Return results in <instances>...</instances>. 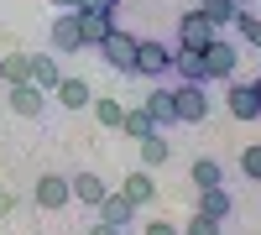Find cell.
<instances>
[{
    "label": "cell",
    "mask_w": 261,
    "mask_h": 235,
    "mask_svg": "<svg viewBox=\"0 0 261 235\" xmlns=\"http://www.w3.org/2000/svg\"><path fill=\"white\" fill-rule=\"evenodd\" d=\"M172 73V47H162V42H136V58H130V79H162Z\"/></svg>",
    "instance_id": "cell-1"
},
{
    "label": "cell",
    "mask_w": 261,
    "mask_h": 235,
    "mask_svg": "<svg viewBox=\"0 0 261 235\" xmlns=\"http://www.w3.org/2000/svg\"><path fill=\"white\" fill-rule=\"evenodd\" d=\"M136 42L141 37H130V32H120V27H110L105 32V42H99V63L105 68H115V73H130V58H136Z\"/></svg>",
    "instance_id": "cell-2"
},
{
    "label": "cell",
    "mask_w": 261,
    "mask_h": 235,
    "mask_svg": "<svg viewBox=\"0 0 261 235\" xmlns=\"http://www.w3.org/2000/svg\"><path fill=\"white\" fill-rule=\"evenodd\" d=\"M214 37H220V27H214V21H209L199 6H193V11L178 21V47H183V53H204Z\"/></svg>",
    "instance_id": "cell-3"
},
{
    "label": "cell",
    "mask_w": 261,
    "mask_h": 235,
    "mask_svg": "<svg viewBox=\"0 0 261 235\" xmlns=\"http://www.w3.org/2000/svg\"><path fill=\"white\" fill-rule=\"evenodd\" d=\"M6 105H11V115H21V120H37L42 110H47V89H37L32 79L6 84Z\"/></svg>",
    "instance_id": "cell-4"
},
{
    "label": "cell",
    "mask_w": 261,
    "mask_h": 235,
    "mask_svg": "<svg viewBox=\"0 0 261 235\" xmlns=\"http://www.w3.org/2000/svg\"><path fill=\"white\" fill-rule=\"evenodd\" d=\"M68 199H73V188H68V178H63V173H42V178L32 183V204L42 209V215L68 209Z\"/></svg>",
    "instance_id": "cell-5"
},
{
    "label": "cell",
    "mask_w": 261,
    "mask_h": 235,
    "mask_svg": "<svg viewBox=\"0 0 261 235\" xmlns=\"http://www.w3.org/2000/svg\"><path fill=\"white\" fill-rule=\"evenodd\" d=\"M172 110H178V125H199V120L209 115L204 84H178V89H172Z\"/></svg>",
    "instance_id": "cell-6"
},
{
    "label": "cell",
    "mask_w": 261,
    "mask_h": 235,
    "mask_svg": "<svg viewBox=\"0 0 261 235\" xmlns=\"http://www.w3.org/2000/svg\"><path fill=\"white\" fill-rule=\"evenodd\" d=\"M204 68H209V79H235V68H241V53H235V42L214 37L209 47H204Z\"/></svg>",
    "instance_id": "cell-7"
},
{
    "label": "cell",
    "mask_w": 261,
    "mask_h": 235,
    "mask_svg": "<svg viewBox=\"0 0 261 235\" xmlns=\"http://www.w3.org/2000/svg\"><path fill=\"white\" fill-rule=\"evenodd\" d=\"M53 99L63 105V110H89L94 89H89V79H79V73H63V79H58V89H53Z\"/></svg>",
    "instance_id": "cell-8"
},
{
    "label": "cell",
    "mask_w": 261,
    "mask_h": 235,
    "mask_svg": "<svg viewBox=\"0 0 261 235\" xmlns=\"http://www.w3.org/2000/svg\"><path fill=\"white\" fill-rule=\"evenodd\" d=\"M47 42H53V53H79V47H84V37H79V11H63V16L53 21Z\"/></svg>",
    "instance_id": "cell-9"
},
{
    "label": "cell",
    "mask_w": 261,
    "mask_h": 235,
    "mask_svg": "<svg viewBox=\"0 0 261 235\" xmlns=\"http://www.w3.org/2000/svg\"><path fill=\"white\" fill-rule=\"evenodd\" d=\"M94 215H99L105 225H120V230H125V225H136V215H141V209L130 204L125 194H105V199L94 204Z\"/></svg>",
    "instance_id": "cell-10"
},
{
    "label": "cell",
    "mask_w": 261,
    "mask_h": 235,
    "mask_svg": "<svg viewBox=\"0 0 261 235\" xmlns=\"http://www.w3.org/2000/svg\"><path fill=\"white\" fill-rule=\"evenodd\" d=\"M199 194V215H214V220H235V199L225 194V183H214V188H193Z\"/></svg>",
    "instance_id": "cell-11"
},
{
    "label": "cell",
    "mask_w": 261,
    "mask_h": 235,
    "mask_svg": "<svg viewBox=\"0 0 261 235\" xmlns=\"http://www.w3.org/2000/svg\"><path fill=\"white\" fill-rule=\"evenodd\" d=\"M141 105H146V115H151V125H157V131L178 125V110H172V89H162V84H157V89H151Z\"/></svg>",
    "instance_id": "cell-12"
},
{
    "label": "cell",
    "mask_w": 261,
    "mask_h": 235,
    "mask_svg": "<svg viewBox=\"0 0 261 235\" xmlns=\"http://www.w3.org/2000/svg\"><path fill=\"white\" fill-rule=\"evenodd\" d=\"M225 105H230V115H235V120H261V105H256V89H251V84H235V79H230Z\"/></svg>",
    "instance_id": "cell-13"
},
{
    "label": "cell",
    "mask_w": 261,
    "mask_h": 235,
    "mask_svg": "<svg viewBox=\"0 0 261 235\" xmlns=\"http://www.w3.org/2000/svg\"><path fill=\"white\" fill-rule=\"evenodd\" d=\"M110 27H115L110 11H79V37H84V47H99Z\"/></svg>",
    "instance_id": "cell-14"
},
{
    "label": "cell",
    "mask_w": 261,
    "mask_h": 235,
    "mask_svg": "<svg viewBox=\"0 0 261 235\" xmlns=\"http://www.w3.org/2000/svg\"><path fill=\"white\" fill-rule=\"evenodd\" d=\"M172 68H178V79H183V84H209L204 53H183V47H172Z\"/></svg>",
    "instance_id": "cell-15"
},
{
    "label": "cell",
    "mask_w": 261,
    "mask_h": 235,
    "mask_svg": "<svg viewBox=\"0 0 261 235\" xmlns=\"http://www.w3.org/2000/svg\"><path fill=\"white\" fill-rule=\"evenodd\" d=\"M68 188H73V199H79V204H89V209H94L105 194H110L99 173H73V178H68Z\"/></svg>",
    "instance_id": "cell-16"
},
{
    "label": "cell",
    "mask_w": 261,
    "mask_h": 235,
    "mask_svg": "<svg viewBox=\"0 0 261 235\" xmlns=\"http://www.w3.org/2000/svg\"><path fill=\"white\" fill-rule=\"evenodd\" d=\"M120 194H125L130 204H136V209H141V204H151V199H157V183H151V167H136V173L125 178V188H120Z\"/></svg>",
    "instance_id": "cell-17"
},
{
    "label": "cell",
    "mask_w": 261,
    "mask_h": 235,
    "mask_svg": "<svg viewBox=\"0 0 261 235\" xmlns=\"http://www.w3.org/2000/svg\"><path fill=\"white\" fill-rule=\"evenodd\" d=\"M136 146H141V167H151V173H157V167H162V162L172 157V146H167V136H162V131H151V136H141Z\"/></svg>",
    "instance_id": "cell-18"
},
{
    "label": "cell",
    "mask_w": 261,
    "mask_h": 235,
    "mask_svg": "<svg viewBox=\"0 0 261 235\" xmlns=\"http://www.w3.org/2000/svg\"><path fill=\"white\" fill-rule=\"evenodd\" d=\"M188 183H193V188H214V183H225V167L214 162V157H193V167H188Z\"/></svg>",
    "instance_id": "cell-19"
},
{
    "label": "cell",
    "mask_w": 261,
    "mask_h": 235,
    "mask_svg": "<svg viewBox=\"0 0 261 235\" xmlns=\"http://www.w3.org/2000/svg\"><path fill=\"white\" fill-rule=\"evenodd\" d=\"M58 79H63V68H58V58H47V53H42V58H32V84H37V89H58Z\"/></svg>",
    "instance_id": "cell-20"
},
{
    "label": "cell",
    "mask_w": 261,
    "mask_h": 235,
    "mask_svg": "<svg viewBox=\"0 0 261 235\" xmlns=\"http://www.w3.org/2000/svg\"><path fill=\"white\" fill-rule=\"evenodd\" d=\"M32 79V53H6L0 58V84H21Z\"/></svg>",
    "instance_id": "cell-21"
},
{
    "label": "cell",
    "mask_w": 261,
    "mask_h": 235,
    "mask_svg": "<svg viewBox=\"0 0 261 235\" xmlns=\"http://www.w3.org/2000/svg\"><path fill=\"white\" fill-rule=\"evenodd\" d=\"M89 110H94V120L105 125V131H120V115H125L120 99H110V94H105V99H89Z\"/></svg>",
    "instance_id": "cell-22"
},
{
    "label": "cell",
    "mask_w": 261,
    "mask_h": 235,
    "mask_svg": "<svg viewBox=\"0 0 261 235\" xmlns=\"http://www.w3.org/2000/svg\"><path fill=\"white\" fill-rule=\"evenodd\" d=\"M120 131H125L130 141H141V136H151V131H157V125H151L146 105H136V110H125V115H120Z\"/></svg>",
    "instance_id": "cell-23"
},
{
    "label": "cell",
    "mask_w": 261,
    "mask_h": 235,
    "mask_svg": "<svg viewBox=\"0 0 261 235\" xmlns=\"http://www.w3.org/2000/svg\"><path fill=\"white\" fill-rule=\"evenodd\" d=\"M235 32H241V42H246V47H261V21L241 6V11H235Z\"/></svg>",
    "instance_id": "cell-24"
},
{
    "label": "cell",
    "mask_w": 261,
    "mask_h": 235,
    "mask_svg": "<svg viewBox=\"0 0 261 235\" xmlns=\"http://www.w3.org/2000/svg\"><path fill=\"white\" fill-rule=\"evenodd\" d=\"M199 11L214 21V27H225V21H235V11H241V6H235V0H199Z\"/></svg>",
    "instance_id": "cell-25"
},
{
    "label": "cell",
    "mask_w": 261,
    "mask_h": 235,
    "mask_svg": "<svg viewBox=\"0 0 261 235\" xmlns=\"http://www.w3.org/2000/svg\"><path fill=\"white\" fill-rule=\"evenodd\" d=\"M220 225H225V220L199 215V209H193V220H188V225H178V230H183V235H220Z\"/></svg>",
    "instance_id": "cell-26"
},
{
    "label": "cell",
    "mask_w": 261,
    "mask_h": 235,
    "mask_svg": "<svg viewBox=\"0 0 261 235\" xmlns=\"http://www.w3.org/2000/svg\"><path fill=\"white\" fill-rule=\"evenodd\" d=\"M241 173H246L251 183H261V141H251L246 152H241Z\"/></svg>",
    "instance_id": "cell-27"
},
{
    "label": "cell",
    "mask_w": 261,
    "mask_h": 235,
    "mask_svg": "<svg viewBox=\"0 0 261 235\" xmlns=\"http://www.w3.org/2000/svg\"><path fill=\"white\" fill-rule=\"evenodd\" d=\"M115 6L120 0H73V11H110V16H115Z\"/></svg>",
    "instance_id": "cell-28"
},
{
    "label": "cell",
    "mask_w": 261,
    "mask_h": 235,
    "mask_svg": "<svg viewBox=\"0 0 261 235\" xmlns=\"http://www.w3.org/2000/svg\"><path fill=\"white\" fill-rule=\"evenodd\" d=\"M141 235H183V230H178V225H167V220H151Z\"/></svg>",
    "instance_id": "cell-29"
},
{
    "label": "cell",
    "mask_w": 261,
    "mask_h": 235,
    "mask_svg": "<svg viewBox=\"0 0 261 235\" xmlns=\"http://www.w3.org/2000/svg\"><path fill=\"white\" fill-rule=\"evenodd\" d=\"M16 215V194H11V188H0V220H11Z\"/></svg>",
    "instance_id": "cell-30"
},
{
    "label": "cell",
    "mask_w": 261,
    "mask_h": 235,
    "mask_svg": "<svg viewBox=\"0 0 261 235\" xmlns=\"http://www.w3.org/2000/svg\"><path fill=\"white\" fill-rule=\"evenodd\" d=\"M89 235H125V230H120V225H105V220H94V225H89Z\"/></svg>",
    "instance_id": "cell-31"
},
{
    "label": "cell",
    "mask_w": 261,
    "mask_h": 235,
    "mask_svg": "<svg viewBox=\"0 0 261 235\" xmlns=\"http://www.w3.org/2000/svg\"><path fill=\"white\" fill-rule=\"evenodd\" d=\"M47 6H58V11H73V0H47Z\"/></svg>",
    "instance_id": "cell-32"
},
{
    "label": "cell",
    "mask_w": 261,
    "mask_h": 235,
    "mask_svg": "<svg viewBox=\"0 0 261 235\" xmlns=\"http://www.w3.org/2000/svg\"><path fill=\"white\" fill-rule=\"evenodd\" d=\"M251 89H256V105H261V79H251Z\"/></svg>",
    "instance_id": "cell-33"
},
{
    "label": "cell",
    "mask_w": 261,
    "mask_h": 235,
    "mask_svg": "<svg viewBox=\"0 0 261 235\" xmlns=\"http://www.w3.org/2000/svg\"><path fill=\"white\" fill-rule=\"evenodd\" d=\"M235 6H251V0H235Z\"/></svg>",
    "instance_id": "cell-34"
}]
</instances>
